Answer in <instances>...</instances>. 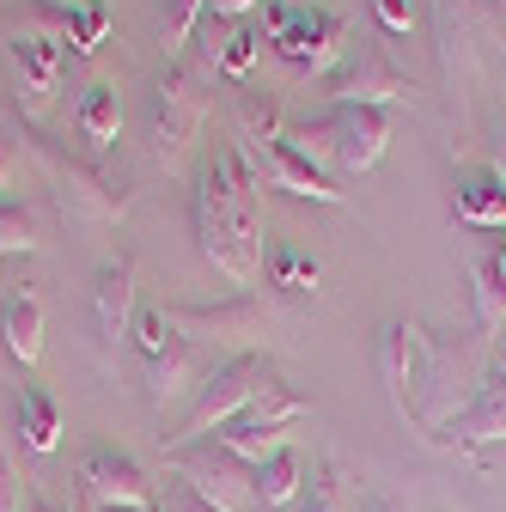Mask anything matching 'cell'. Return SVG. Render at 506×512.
Returning a JSON list of instances; mask_svg holds the SVG:
<instances>
[{"instance_id":"cell-16","label":"cell","mask_w":506,"mask_h":512,"mask_svg":"<svg viewBox=\"0 0 506 512\" xmlns=\"http://www.w3.org/2000/svg\"><path fill=\"white\" fill-rule=\"evenodd\" d=\"M0 342L19 366H37L43 360V299L31 281H13L0 293Z\"/></svg>"},{"instance_id":"cell-31","label":"cell","mask_w":506,"mask_h":512,"mask_svg":"<svg viewBox=\"0 0 506 512\" xmlns=\"http://www.w3.org/2000/svg\"><path fill=\"white\" fill-rule=\"evenodd\" d=\"M135 342H141V354H147V360H153V354H165V348L177 342V330H171L165 305H147V311L135 317Z\"/></svg>"},{"instance_id":"cell-20","label":"cell","mask_w":506,"mask_h":512,"mask_svg":"<svg viewBox=\"0 0 506 512\" xmlns=\"http://www.w3.org/2000/svg\"><path fill=\"white\" fill-rule=\"evenodd\" d=\"M19 439L31 452H55L61 445V403L43 391V384H25L19 391Z\"/></svg>"},{"instance_id":"cell-7","label":"cell","mask_w":506,"mask_h":512,"mask_svg":"<svg viewBox=\"0 0 506 512\" xmlns=\"http://www.w3.org/2000/svg\"><path fill=\"white\" fill-rule=\"evenodd\" d=\"M49 171H55L61 208H68L74 220H86V226H122V220H129L135 189L122 177H110L98 165H80V159H55V153H49Z\"/></svg>"},{"instance_id":"cell-5","label":"cell","mask_w":506,"mask_h":512,"mask_svg":"<svg viewBox=\"0 0 506 512\" xmlns=\"http://www.w3.org/2000/svg\"><path fill=\"white\" fill-rule=\"evenodd\" d=\"M165 470L202 494L214 512H250L257 506V488H250V464H238L220 439H196V445H165Z\"/></svg>"},{"instance_id":"cell-13","label":"cell","mask_w":506,"mask_h":512,"mask_svg":"<svg viewBox=\"0 0 506 512\" xmlns=\"http://www.w3.org/2000/svg\"><path fill=\"white\" fill-rule=\"evenodd\" d=\"M378 372H385V391L397 403L403 421L421 427V391H427V342L415 324H385V342H378Z\"/></svg>"},{"instance_id":"cell-36","label":"cell","mask_w":506,"mask_h":512,"mask_svg":"<svg viewBox=\"0 0 506 512\" xmlns=\"http://www.w3.org/2000/svg\"><path fill=\"white\" fill-rule=\"evenodd\" d=\"M250 7H257V0H208V13H214V19H244Z\"/></svg>"},{"instance_id":"cell-6","label":"cell","mask_w":506,"mask_h":512,"mask_svg":"<svg viewBox=\"0 0 506 512\" xmlns=\"http://www.w3.org/2000/svg\"><path fill=\"white\" fill-rule=\"evenodd\" d=\"M305 409H311V403H305L299 391H287V384H269V391L250 403V409H238L214 439L226 445L238 464H263V458H275L281 445H287V427H293Z\"/></svg>"},{"instance_id":"cell-1","label":"cell","mask_w":506,"mask_h":512,"mask_svg":"<svg viewBox=\"0 0 506 512\" xmlns=\"http://www.w3.org/2000/svg\"><path fill=\"white\" fill-rule=\"evenodd\" d=\"M196 238H202V256L238 293L257 287L263 220H257V165H250L244 141L214 147L196 171Z\"/></svg>"},{"instance_id":"cell-26","label":"cell","mask_w":506,"mask_h":512,"mask_svg":"<svg viewBox=\"0 0 506 512\" xmlns=\"http://www.w3.org/2000/svg\"><path fill=\"white\" fill-rule=\"evenodd\" d=\"M476 330H482V342H494L506 330V287L488 275V263H476Z\"/></svg>"},{"instance_id":"cell-32","label":"cell","mask_w":506,"mask_h":512,"mask_svg":"<svg viewBox=\"0 0 506 512\" xmlns=\"http://www.w3.org/2000/svg\"><path fill=\"white\" fill-rule=\"evenodd\" d=\"M153 512H214V506H208L202 494H189V488H183V482L171 476V482H165V488L153 494Z\"/></svg>"},{"instance_id":"cell-12","label":"cell","mask_w":506,"mask_h":512,"mask_svg":"<svg viewBox=\"0 0 506 512\" xmlns=\"http://www.w3.org/2000/svg\"><path fill=\"white\" fill-rule=\"evenodd\" d=\"M135 299H141V256L116 250L98 269V293H92V324H98V348L116 354L122 336L135 330Z\"/></svg>"},{"instance_id":"cell-27","label":"cell","mask_w":506,"mask_h":512,"mask_svg":"<svg viewBox=\"0 0 506 512\" xmlns=\"http://www.w3.org/2000/svg\"><path fill=\"white\" fill-rule=\"evenodd\" d=\"M110 37V13H104V0H86V7L68 13V43L80 55H98V43Z\"/></svg>"},{"instance_id":"cell-34","label":"cell","mask_w":506,"mask_h":512,"mask_svg":"<svg viewBox=\"0 0 506 512\" xmlns=\"http://www.w3.org/2000/svg\"><path fill=\"white\" fill-rule=\"evenodd\" d=\"M0 512H25V494H19V470L7 458V445H0Z\"/></svg>"},{"instance_id":"cell-21","label":"cell","mask_w":506,"mask_h":512,"mask_svg":"<svg viewBox=\"0 0 506 512\" xmlns=\"http://www.w3.org/2000/svg\"><path fill=\"white\" fill-rule=\"evenodd\" d=\"M147 366H153V403H171L177 391H189V384L202 378V354H196V342H189V336H177V342H171L165 354H153Z\"/></svg>"},{"instance_id":"cell-39","label":"cell","mask_w":506,"mask_h":512,"mask_svg":"<svg viewBox=\"0 0 506 512\" xmlns=\"http://www.w3.org/2000/svg\"><path fill=\"white\" fill-rule=\"evenodd\" d=\"M494 384H506V360H500V378H494Z\"/></svg>"},{"instance_id":"cell-19","label":"cell","mask_w":506,"mask_h":512,"mask_svg":"<svg viewBox=\"0 0 506 512\" xmlns=\"http://www.w3.org/2000/svg\"><path fill=\"white\" fill-rule=\"evenodd\" d=\"M80 135H86L98 153L116 147V135H122V86H116V80H92V92H86V104H80Z\"/></svg>"},{"instance_id":"cell-10","label":"cell","mask_w":506,"mask_h":512,"mask_svg":"<svg viewBox=\"0 0 506 512\" xmlns=\"http://www.w3.org/2000/svg\"><path fill=\"white\" fill-rule=\"evenodd\" d=\"M165 317H171V330L189 336V342H208L214 336V342H232L244 354H250V342L269 330L263 299H250V293H232L220 305H165Z\"/></svg>"},{"instance_id":"cell-28","label":"cell","mask_w":506,"mask_h":512,"mask_svg":"<svg viewBox=\"0 0 506 512\" xmlns=\"http://www.w3.org/2000/svg\"><path fill=\"white\" fill-rule=\"evenodd\" d=\"M257 49H263V37L250 31V25H238V31L220 43V74H226V80H244L250 68H257Z\"/></svg>"},{"instance_id":"cell-22","label":"cell","mask_w":506,"mask_h":512,"mask_svg":"<svg viewBox=\"0 0 506 512\" xmlns=\"http://www.w3.org/2000/svg\"><path fill=\"white\" fill-rule=\"evenodd\" d=\"M299 452L293 445H281L275 458H263V464H250V488H257V500L263 506H293L299 500Z\"/></svg>"},{"instance_id":"cell-25","label":"cell","mask_w":506,"mask_h":512,"mask_svg":"<svg viewBox=\"0 0 506 512\" xmlns=\"http://www.w3.org/2000/svg\"><path fill=\"white\" fill-rule=\"evenodd\" d=\"M269 269H275V287H281V293H311V287H318V275H324L318 256L299 250V244H275Z\"/></svg>"},{"instance_id":"cell-37","label":"cell","mask_w":506,"mask_h":512,"mask_svg":"<svg viewBox=\"0 0 506 512\" xmlns=\"http://www.w3.org/2000/svg\"><path fill=\"white\" fill-rule=\"evenodd\" d=\"M49 7H61V13H74V7H86V0H49Z\"/></svg>"},{"instance_id":"cell-41","label":"cell","mask_w":506,"mask_h":512,"mask_svg":"<svg viewBox=\"0 0 506 512\" xmlns=\"http://www.w3.org/2000/svg\"><path fill=\"white\" fill-rule=\"evenodd\" d=\"M147 512H153V506H147Z\"/></svg>"},{"instance_id":"cell-29","label":"cell","mask_w":506,"mask_h":512,"mask_svg":"<svg viewBox=\"0 0 506 512\" xmlns=\"http://www.w3.org/2000/svg\"><path fill=\"white\" fill-rule=\"evenodd\" d=\"M208 13V0H171V19H165V55H183V43L196 37V19Z\"/></svg>"},{"instance_id":"cell-11","label":"cell","mask_w":506,"mask_h":512,"mask_svg":"<svg viewBox=\"0 0 506 512\" xmlns=\"http://www.w3.org/2000/svg\"><path fill=\"white\" fill-rule=\"evenodd\" d=\"M415 92V80L397 68L385 49H366L360 61H336L324 74V98L330 104H366V110H385V104H403Z\"/></svg>"},{"instance_id":"cell-3","label":"cell","mask_w":506,"mask_h":512,"mask_svg":"<svg viewBox=\"0 0 506 512\" xmlns=\"http://www.w3.org/2000/svg\"><path fill=\"white\" fill-rule=\"evenodd\" d=\"M208 49L196 61H177V68L159 80L153 92V153L165 171H177L189 159V147H196L202 122H208V104H214V74H220V43L226 37H202Z\"/></svg>"},{"instance_id":"cell-23","label":"cell","mask_w":506,"mask_h":512,"mask_svg":"<svg viewBox=\"0 0 506 512\" xmlns=\"http://www.w3.org/2000/svg\"><path fill=\"white\" fill-rule=\"evenodd\" d=\"M238 122H244V147H275V141H287V116L263 92H238Z\"/></svg>"},{"instance_id":"cell-2","label":"cell","mask_w":506,"mask_h":512,"mask_svg":"<svg viewBox=\"0 0 506 512\" xmlns=\"http://www.w3.org/2000/svg\"><path fill=\"white\" fill-rule=\"evenodd\" d=\"M385 141H391V110H366V104H330L324 116L287 122V147L305 153L318 171H342V177L372 171L385 159Z\"/></svg>"},{"instance_id":"cell-17","label":"cell","mask_w":506,"mask_h":512,"mask_svg":"<svg viewBox=\"0 0 506 512\" xmlns=\"http://www.w3.org/2000/svg\"><path fill=\"white\" fill-rule=\"evenodd\" d=\"M452 214L464 226H506V177L500 171H464L452 183Z\"/></svg>"},{"instance_id":"cell-18","label":"cell","mask_w":506,"mask_h":512,"mask_svg":"<svg viewBox=\"0 0 506 512\" xmlns=\"http://www.w3.org/2000/svg\"><path fill=\"white\" fill-rule=\"evenodd\" d=\"M439 439H446V445H500L506 439V384H494L488 397L458 409L446 427H439Z\"/></svg>"},{"instance_id":"cell-33","label":"cell","mask_w":506,"mask_h":512,"mask_svg":"<svg viewBox=\"0 0 506 512\" xmlns=\"http://www.w3.org/2000/svg\"><path fill=\"white\" fill-rule=\"evenodd\" d=\"M372 13H378V25H385L391 37H403V31L415 25V7H409V0H372Z\"/></svg>"},{"instance_id":"cell-38","label":"cell","mask_w":506,"mask_h":512,"mask_svg":"<svg viewBox=\"0 0 506 512\" xmlns=\"http://www.w3.org/2000/svg\"><path fill=\"white\" fill-rule=\"evenodd\" d=\"M25 512H49V506H43V500H25Z\"/></svg>"},{"instance_id":"cell-30","label":"cell","mask_w":506,"mask_h":512,"mask_svg":"<svg viewBox=\"0 0 506 512\" xmlns=\"http://www.w3.org/2000/svg\"><path fill=\"white\" fill-rule=\"evenodd\" d=\"M305 512H354V500H348V482H342V470H336V464H324V476L311 482V494H305Z\"/></svg>"},{"instance_id":"cell-8","label":"cell","mask_w":506,"mask_h":512,"mask_svg":"<svg viewBox=\"0 0 506 512\" xmlns=\"http://www.w3.org/2000/svg\"><path fill=\"white\" fill-rule=\"evenodd\" d=\"M342 43H348V19L336 7H299V0H293V19L275 37V55L287 61L293 74L324 80L336 61H342Z\"/></svg>"},{"instance_id":"cell-9","label":"cell","mask_w":506,"mask_h":512,"mask_svg":"<svg viewBox=\"0 0 506 512\" xmlns=\"http://www.w3.org/2000/svg\"><path fill=\"white\" fill-rule=\"evenodd\" d=\"M80 500L92 512H147L153 506V482H147V470L129 452H116V445H86Z\"/></svg>"},{"instance_id":"cell-14","label":"cell","mask_w":506,"mask_h":512,"mask_svg":"<svg viewBox=\"0 0 506 512\" xmlns=\"http://www.w3.org/2000/svg\"><path fill=\"white\" fill-rule=\"evenodd\" d=\"M61 61H68V37H37V31H13L7 43V68H13V86H19V104L25 116H43L55 80H61Z\"/></svg>"},{"instance_id":"cell-4","label":"cell","mask_w":506,"mask_h":512,"mask_svg":"<svg viewBox=\"0 0 506 512\" xmlns=\"http://www.w3.org/2000/svg\"><path fill=\"white\" fill-rule=\"evenodd\" d=\"M269 384H281V372H275V360L269 354H232L226 366H214L208 378H202V397H196V409L183 415V427L171 433V445H196V439H214L238 409H250Z\"/></svg>"},{"instance_id":"cell-40","label":"cell","mask_w":506,"mask_h":512,"mask_svg":"<svg viewBox=\"0 0 506 512\" xmlns=\"http://www.w3.org/2000/svg\"><path fill=\"white\" fill-rule=\"evenodd\" d=\"M299 7H324V0H299Z\"/></svg>"},{"instance_id":"cell-15","label":"cell","mask_w":506,"mask_h":512,"mask_svg":"<svg viewBox=\"0 0 506 512\" xmlns=\"http://www.w3.org/2000/svg\"><path fill=\"white\" fill-rule=\"evenodd\" d=\"M244 153H250V165H257L275 189H287V196H311V202H324V208H342L336 177H330V171H318L305 153H293L287 141H275V147H244Z\"/></svg>"},{"instance_id":"cell-35","label":"cell","mask_w":506,"mask_h":512,"mask_svg":"<svg viewBox=\"0 0 506 512\" xmlns=\"http://www.w3.org/2000/svg\"><path fill=\"white\" fill-rule=\"evenodd\" d=\"M19 189V141L0 128V196H13Z\"/></svg>"},{"instance_id":"cell-24","label":"cell","mask_w":506,"mask_h":512,"mask_svg":"<svg viewBox=\"0 0 506 512\" xmlns=\"http://www.w3.org/2000/svg\"><path fill=\"white\" fill-rule=\"evenodd\" d=\"M37 244H43L37 214L25 202H13V196H0V256H31Z\"/></svg>"}]
</instances>
